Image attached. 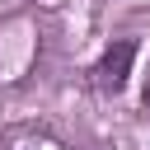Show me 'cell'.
I'll return each instance as SVG.
<instances>
[{"label":"cell","mask_w":150,"mask_h":150,"mask_svg":"<svg viewBox=\"0 0 150 150\" xmlns=\"http://www.w3.org/2000/svg\"><path fill=\"white\" fill-rule=\"evenodd\" d=\"M131 61H136V42H131V38H117V42L98 56V66L89 70V75H94V89H98V94H122Z\"/></svg>","instance_id":"6da1fadb"},{"label":"cell","mask_w":150,"mask_h":150,"mask_svg":"<svg viewBox=\"0 0 150 150\" xmlns=\"http://www.w3.org/2000/svg\"><path fill=\"white\" fill-rule=\"evenodd\" d=\"M0 150H75L70 141H61L52 127L42 122H14L0 131Z\"/></svg>","instance_id":"7a4b0ae2"},{"label":"cell","mask_w":150,"mask_h":150,"mask_svg":"<svg viewBox=\"0 0 150 150\" xmlns=\"http://www.w3.org/2000/svg\"><path fill=\"white\" fill-rule=\"evenodd\" d=\"M145 108H150V75H145Z\"/></svg>","instance_id":"3957f363"}]
</instances>
